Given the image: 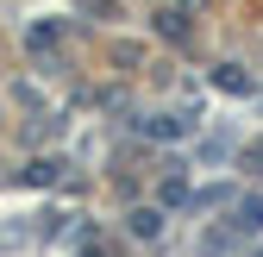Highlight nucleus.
Wrapping results in <instances>:
<instances>
[{
    "label": "nucleus",
    "instance_id": "7ed1b4c3",
    "mask_svg": "<svg viewBox=\"0 0 263 257\" xmlns=\"http://www.w3.org/2000/svg\"><path fill=\"white\" fill-rule=\"evenodd\" d=\"M157 31H163V38H170V44H188V13H182V7H170V13H157Z\"/></svg>",
    "mask_w": 263,
    "mask_h": 257
},
{
    "label": "nucleus",
    "instance_id": "39448f33",
    "mask_svg": "<svg viewBox=\"0 0 263 257\" xmlns=\"http://www.w3.org/2000/svg\"><path fill=\"white\" fill-rule=\"evenodd\" d=\"M138 132H144V138H182L188 119H138Z\"/></svg>",
    "mask_w": 263,
    "mask_h": 257
},
{
    "label": "nucleus",
    "instance_id": "f257e3e1",
    "mask_svg": "<svg viewBox=\"0 0 263 257\" xmlns=\"http://www.w3.org/2000/svg\"><path fill=\"white\" fill-rule=\"evenodd\" d=\"M232 232H238V238H245V232H263V195H245V201H238Z\"/></svg>",
    "mask_w": 263,
    "mask_h": 257
},
{
    "label": "nucleus",
    "instance_id": "0eeeda50",
    "mask_svg": "<svg viewBox=\"0 0 263 257\" xmlns=\"http://www.w3.org/2000/svg\"><path fill=\"white\" fill-rule=\"evenodd\" d=\"M63 176V163H50V157H38V163H31V182H57Z\"/></svg>",
    "mask_w": 263,
    "mask_h": 257
},
{
    "label": "nucleus",
    "instance_id": "20e7f679",
    "mask_svg": "<svg viewBox=\"0 0 263 257\" xmlns=\"http://www.w3.org/2000/svg\"><path fill=\"white\" fill-rule=\"evenodd\" d=\"M213 88H226V94H257V82H251V76H238L232 63H226V69H213Z\"/></svg>",
    "mask_w": 263,
    "mask_h": 257
},
{
    "label": "nucleus",
    "instance_id": "423d86ee",
    "mask_svg": "<svg viewBox=\"0 0 263 257\" xmlns=\"http://www.w3.org/2000/svg\"><path fill=\"white\" fill-rule=\"evenodd\" d=\"M57 38H63V25H31V38H25V44H31V50H50Z\"/></svg>",
    "mask_w": 263,
    "mask_h": 257
},
{
    "label": "nucleus",
    "instance_id": "6e6552de",
    "mask_svg": "<svg viewBox=\"0 0 263 257\" xmlns=\"http://www.w3.org/2000/svg\"><path fill=\"white\" fill-rule=\"evenodd\" d=\"M82 257H101V251H82Z\"/></svg>",
    "mask_w": 263,
    "mask_h": 257
},
{
    "label": "nucleus",
    "instance_id": "f03ea898",
    "mask_svg": "<svg viewBox=\"0 0 263 257\" xmlns=\"http://www.w3.org/2000/svg\"><path fill=\"white\" fill-rule=\"evenodd\" d=\"M132 238H163V207H132Z\"/></svg>",
    "mask_w": 263,
    "mask_h": 257
}]
</instances>
